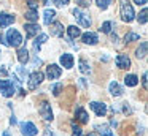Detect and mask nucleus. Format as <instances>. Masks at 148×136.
Returning <instances> with one entry per match:
<instances>
[{
	"label": "nucleus",
	"instance_id": "4be33fe9",
	"mask_svg": "<svg viewBox=\"0 0 148 136\" xmlns=\"http://www.w3.org/2000/svg\"><path fill=\"white\" fill-rule=\"evenodd\" d=\"M124 84L127 85V87H135V85L138 84V78L135 74H127L124 78Z\"/></svg>",
	"mask_w": 148,
	"mask_h": 136
},
{
	"label": "nucleus",
	"instance_id": "72a5a7b5",
	"mask_svg": "<svg viewBox=\"0 0 148 136\" xmlns=\"http://www.w3.org/2000/svg\"><path fill=\"white\" fill-rule=\"evenodd\" d=\"M27 3H29V8L30 9H37V8H38V2H37V0H27Z\"/></svg>",
	"mask_w": 148,
	"mask_h": 136
},
{
	"label": "nucleus",
	"instance_id": "c85d7f7f",
	"mask_svg": "<svg viewBox=\"0 0 148 136\" xmlns=\"http://www.w3.org/2000/svg\"><path fill=\"white\" fill-rule=\"evenodd\" d=\"M96 3H97V6H99V8L107 9V8H108V5L112 3V0H96Z\"/></svg>",
	"mask_w": 148,
	"mask_h": 136
},
{
	"label": "nucleus",
	"instance_id": "7c9ffc66",
	"mask_svg": "<svg viewBox=\"0 0 148 136\" xmlns=\"http://www.w3.org/2000/svg\"><path fill=\"white\" fill-rule=\"evenodd\" d=\"M80 71L81 73H89V65L86 60H80Z\"/></svg>",
	"mask_w": 148,
	"mask_h": 136
},
{
	"label": "nucleus",
	"instance_id": "dca6fc26",
	"mask_svg": "<svg viewBox=\"0 0 148 136\" xmlns=\"http://www.w3.org/2000/svg\"><path fill=\"white\" fill-rule=\"evenodd\" d=\"M18 60L23 65L27 63V60H29V51H27V47H19L18 49Z\"/></svg>",
	"mask_w": 148,
	"mask_h": 136
},
{
	"label": "nucleus",
	"instance_id": "c756f323",
	"mask_svg": "<svg viewBox=\"0 0 148 136\" xmlns=\"http://www.w3.org/2000/svg\"><path fill=\"white\" fill-rule=\"evenodd\" d=\"M16 73L21 76V81H26V78H29V73H27L26 70L23 68V66H19V68L16 70Z\"/></svg>",
	"mask_w": 148,
	"mask_h": 136
},
{
	"label": "nucleus",
	"instance_id": "4468645a",
	"mask_svg": "<svg viewBox=\"0 0 148 136\" xmlns=\"http://www.w3.org/2000/svg\"><path fill=\"white\" fill-rule=\"evenodd\" d=\"M73 62H75V59H73V55L72 54H62L61 55V65L64 66V68H72L73 66Z\"/></svg>",
	"mask_w": 148,
	"mask_h": 136
},
{
	"label": "nucleus",
	"instance_id": "ddd939ff",
	"mask_svg": "<svg viewBox=\"0 0 148 136\" xmlns=\"http://www.w3.org/2000/svg\"><path fill=\"white\" fill-rule=\"evenodd\" d=\"M14 22V16L8 13H0V27H8Z\"/></svg>",
	"mask_w": 148,
	"mask_h": 136
},
{
	"label": "nucleus",
	"instance_id": "2eb2a0df",
	"mask_svg": "<svg viewBox=\"0 0 148 136\" xmlns=\"http://www.w3.org/2000/svg\"><path fill=\"white\" fill-rule=\"evenodd\" d=\"M110 93L113 95V97H119V95H123V87L118 84L116 81H112L110 82V87H108Z\"/></svg>",
	"mask_w": 148,
	"mask_h": 136
},
{
	"label": "nucleus",
	"instance_id": "0eeeda50",
	"mask_svg": "<svg viewBox=\"0 0 148 136\" xmlns=\"http://www.w3.org/2000/svg\"><path fill=\"white\" fill-rule=\"evenodd\" d=\"M19 128H21V133H23L24 136H35L37 133H38L37 127L34 125L32 122H23L19 125Z\"/></svg>",
	"mask_w": 148,
	"mask_h": 136
},
{
	"label": "nucleus",
	"instance_id": "bb28decb",
	"mask_svg": "<svg viewBox=\"0 0 148 136\" xmlns=\"http://www.w3.org/2000/svg\"><path fill=\"white\" fill-rule=\"evenodd\" d=\"M97 130H99V133H100V136H115L112 133V130L108 128L107 125H102V127H97Z\"/></svg>",
	"mask_w": 148,
	"mask_h": 136
},
{
	"label": "nucleus",
	"instance_id": "412c9836",
	"mask_svg": "<svg viewBox=\"0 0 148 136\" xmlns=\"http://www.w3.org/2000/svg\"><path fill=\"white\" fill-rule=\"evenodd\" d=\"M67 33H69V37H70L72 40L81 37V30L77 27V25H70V27H67Z\"/></svg>",
	"mask_w": 148,
	"mask_h": 136
},
{
	"label": "nucleus",
	"instance_id": "1a4fd4ad",
	"mask_svg": "<svg viewBox=\"0 0 148 136\" xmlns=\"http://www.w3.org/2000/svg\"><path fill=\"white\" fill-rule=\"evenodd\" d=\"M91 106V109L96 112V116H99V117H103L107 114V104L105 103H99V101H92V103L89 104Z\"/></svg>",
	"mask_w": 148,
	"mask_h": 136
},
{
	"label": "nucleus",
	"instance_id": "473e14b6",
	"mask_svg": "<svg viewBox=\"0 0 148 136\" xmlns=\"http://www.w3.org/2000/svg\"><path fill=\"white\" fill-rule=\"evenodd\" d=\"M72 130H73V136H81V128L75 125V122H72Z\"/></svg>",
	"mask_w": 148,
	"mask_h": 136
},
{
	"label": "nucleus",
	"instance_id": "f03ea898",
	"mask_svg": "<svg viewBox=\"0 0 148 136\" xmlns=\"http://www.w3.org/2000/svg\"><path fill=\"white\" fill-rule=\"evenodd\" d=\"M7 44L13 47H19L23 44V37H21V33L16 28H10L7 32Z\"/></svg>",
	"mask_w": 148,
	"mask_h": 136
},
{
	"label": "nucleus",
	"instance_id": "ea45409f",
	"mask_svg": "<svg viewBox=\"0 0 148 136\" xmlns=\"http://www.w3.org/2000/svg\"><path fill=\"white\" fill-rule=\"evenodd\" d=\"M10 123H11V125H14V123H16V119H14V116L10 119Z\"/></svg>",
	"mask_w": 148,
	"mask_h": 136
},
{
	"label": "nucleus",
	"instance_id": "aec40b11",
	"mask_svg": "<svg viewBox=\"0 0 148 136\" xmlns=\"http://www.w3.org/2000/svg\"><path fill=\"white\" fill-rule=\"evenodd\" d=\"M46 40H48V35L40 33V37L37 38L35 41H34V51H35V52H38V51H40V47H42V44L45 43Z\"/></svg>",
	"mask_w": 148,
	"mask_h": 136
},
{
	"label": "nucleus",
	"instance_id": "f257e3e1",
	"mask_svg": "<svg viewBox=\"0 0 148 136\" xmlns=\"http://www.w3.org/2000/svg\"><path fill=\"white\" fill-rule=\"evenodd\" d=\"M119 11H121V18L124 22H131L135 19L134 8H132V3L129 0H121V3H119Z\"/></svg>",
	"mask_w": 148,
	"mask_h": 136
},
{
	"label": "nucleus",
	"instance_id": "4c0bfd02",
	"mask_svg": "<svg viewBox=\"0 0 148 136\" xmlns=\"http://www.w3.org/2000/svg\"><path fill=\"white\" fill-rule=\"evenodd\" d=\"M134 3H137V5H147V0H134Z\"/></svg>",
	"mask_w": 148,
	"mask_h": 136
},
{
	"label": "nucleus",
	"instance_id": "a19ab883",
	"mask_svg": "<svg viewBox=\"0 0 148 136\" xmlns=\"http://www.w3.org/2000/svg\"><path fill=\"white\" fill-rule=\"evenodd\" d=\"M2 136H11V135H10V131H3V135H2Z\"/></svg>",
	"mask_w": 148,
	"mask_h": 136
},
{
	"label": "nucleus",
	"instance_id": "a878e982",
	"mask_svg": "<svg viewBox=\"0 0 148 136\" xmlns=\"http://www.w3.org/2000/svg\"><path fill=\"white\" fill-rule=\"evenodd\" d=\"M148 11H147V8H143L140 11V14L137 16V21H138V24H147V21H148Z\"/></svg>",
	"mask_w": 148,
	"mask_h": 136
},
{
	"label": "nucleus",
	"instance_id": "5701e85b",
	"mask_svg": "<svg viewBox=\"0 0 148 136\" xmlns=\"http://www.w3.org/2000/svg\"><path fill=\"white\" fill-rule=\"evenodd\" d=\"M26 19L30 21L32 24H35V22L38 21V11H37V9H29V11L26 13Z\"/></svg>",
	"mask_w": 148,
	"mask_h": 136
},
{
	"label": "nucleus",
	"instance_id": "b1692460",
	"mask_svg": "<svg viewBox=\"0 0 148 136\" xmlns=\"http://www.w3.org/2000/svg\"><path fill=\"white\" fill-rule=\"evenodd\" d=\"M147 47H148L147 41H143V43L140 44V47L135 51V55H137V59H143V57L147 55Z\"/></svg>",
	"mask_w": 148,
	"mask_h": 136
},
{
	"label": "nucleus",
	"instance_id": "c9c22d12",
	"mask_svg": "<svg viewBox=\"0 0 148 136\" xmlns=\"http://www.w3.org/2000/svg\"><path fill=\"white\" fill-rule=\"evenodd\" d=\"M77 3L80 6H88V5H89V0H77Z\"/></svg>",
	"mask_w": 148,
	"mask_h": 136
},
{
	"label": "nucleus",
	"instance_id": "393cba45",
	"mask_svg": "<svg viewBox=\"0 0 148 136\" xmlns=\"http://www.w3.org/2000/svg\"><path fill=\"white\" fill-rule=\"evenodd\" d=\"M137 40H140V35L135 33V32H129V33H126V37H124L126 43H132V41H137Z\"/></svg>",
	"mask_w": 148,
	"mask_h": 136
},
{
	"label": "nucleus",
	"instance_id": "423d86ee",
	"mask_svg": "<svg viewBox=\"0 0 148 136\" xmlns=\"http://www.w3.org/2000/svg\"><path fill=\"white\" fill-rule=\"evenodd\" d=\"M38 112H40V116L43 117L45 120H53V111H51V104L48 103V101H42L40 103V106H38Z\"/></svg>",
	"mask_w": 148,
	"mask_h": 136
},
{
	"label": "nucleus",
	"instance_id": "79ce46f5",
	"mask_svg": "<svg viewBox=\"0 0 148 136\" xmlns=\"http://www.w3.org/2000/svg\"><path fill=\"white\" fill-rule=\"evenodd\" d=\"M88 136H97V135H94V133H89V135H88Z\"/></svg>",
	"mask_w": 148,
	"mask_h": 136
},
{
	"label": "nucleus",
	"instance_id": "37998d69",
	"mask_svg": "<svg viewBox=\"0 0 148 136\" xmlns=\"http://www.w3.org/2000/svg\"><path fill=\"white\" fill-rule=\"evenodd\" d=\"M0 54H2V52H0Z\"/></svg>",
	"mask_w": 148,
	"mask_h": 136
},
{
	"label": "nucleus",
	"instance_id": "20e7f679",
	"mask_svg": "<svg viewBox=\"0 0 148 136\" xmlns=\"http://www.w3.org/2000/svg\"><path fill=\"white\" fill-rule=\"evenodd\" d=\"M73 18L77 19V22L81 25V27H89L91 25V18L88 13L81 11L80 8H75L73 9Z\"/></svg>",
	"mask_w": 148,
	"mask_h": 136
},
{
	"label": "nucleus",
	"instance_id": "6ab92c4d",
	"mask_svg": "<svg viewBox=\"0 0 148 136\" xmlns=\"http://www.w3.org/2000/svg\"><path fill=\"white\" fill-rule=\"evenodd\" d=\"M75 116H77V119L80 120L81 123H88V122H89V116H88V112L83 109V108H78V109L75 111Z\"/></svg>",
	"mask_w": 148,
	"mask_h": 136
},
{
	"label": "nucleus",
	"instance_id": "e433bc0d",
	"mask_svg": "<svg viewBox=\"0 0 148 136\" xmlns=\"http://www.w3.org/2000/svg\"><path fill=\"white\" fill-rule=\"evenodd\" d=\"M142 84H143L145 89H147V73H143V76H142Z\"/></svg>",
	"mask_w": 148,
	"mask_h": 136
},
{
	"label": "nucleus",
	"instance_id": "cd10ccee",
	"mask_svg": "<svg viewBox=\"0 0 148 136\" xmlns=\"http://www.w3.org/2000/svg\"><path fill=\"white\" fill-rule=\"evenodd\" d=\"M113 22L112 21H107V22H103L102 24V27H100V32H103V33H110L112 32V27H113Z\"/></svg>",
	"mask_w": 148,
	"mask_h": 136
},
{
	"label": "nucleus",
	"instance_id": "9d476101",
	"mask_svg": "<svg viewBox=\"0 0 148 136\" xmlns=\"http://www.w3.org/2000/svg\"><path fill=\"white\" fill-rule=\"evenodd\" d=\"M116 66L121 70H126L131 66V59H129L127 55H124V54H119L118 57H116Z\"/></svg>",
	"mask_w": 148,
	"mask_h": 136
},
{
	"label": "nucleus",
	"instance_id": "f3484780",
	"mask_svg": "<svg viewBox=\"0 0 148 136\" xmlns=\"http://www.w3.org/2000/svg\"><path fill=\"white\" fill-rule=\"evenodd\" d=\"M54 18H56V11H54V9L46 8L45 13H43V21H45V24L46 25H51V22L54 21Z\"/></svg>",
	"mask_w": 148,
	"mask_h": 136
},
{
	"label": "nucleus",
	"instance_id": "a211bd4d",
	"mask_svg": "<svg viewBox=\"0 0 148 136\" xmlns=\"http://www.w3.org/2000/svg\"><path fill=\"white\" fill-rule=\"evenodd\" d=\"M51 35L53 37H62V35H64V25H62L61 22L51 24Z\"/></svg>",
	"mask_w": 148,
	"mask_h": 136
},
{
	"label": "nucleus",
	"instance_id": "39448f33",
	"mask_svg": "<svg viewBox=\"0 0 148 136\" xmlns=\"http://www.w3.org/2000/svg\"><path fill=\"white\" fill-rule=\"evenodd\" d=\"M0 93L3 97H13L14 95V84L8 79H0Z\"/></svg>",
	"mask_w": 148,
	"mask_h": 136
},
{
	"label": "nucleus",
	"instance_id": "f704fd0d",
	"mask_svg": "<svg viewBox=\"0 0 148 136\" xmlns=\"http://www.w3.org/2000/svg\"><path fill=\"white\" fill-rule=\"evenodd\" d=\"M53 2H54L58 6H65L69 3V0H53Z\"/></svg>",
	"mask_w": 148,
	"mask_h": 136
},
{
	"label": "nucleus",
	"instance_id": "7ed1b4c3",
	"mask_svg": "<svg viewBox=\"0 0 148 136\" xmlns=\"http://www.w3.org/2000/svg\"><path fill=\"white\" fill-rule=\"evenodd\" d=\"M43 78H45V76H43L42 71L30 73V74H29V81H27V87H29V90H35V89L43 82Z\"/></svg>",
	"mask_w": 148,
	"mask_h": 136
},
{
	"label": "nucleus",
	"instance_id": "9b49d317",
	"mask_svg": "<svg viewBox=\"0 0 148 136\" xmlns=\"http://www.w3.org/2000/svg\"><path fill=\"white\" fill-rule=\"evenodd\" d=\"M24 30H26V38H34L35 35H38L40 25H37V24H26V25H24Z\"/></svg>",
	"mask_w": 148,
	"mask_h": 136
},
{
	"label": "nucleus",
	"instance_id": "2f4dec72",
	"mask_svg": "<svg viewBox=\"0 0 148 136\" xmlns=\"http://www.w3.org/2000/svg\"><path fill=\"white\" fill-rule=\"evenodd\" d=\"M62 89H64V85H62V84H56L54 87H53V95H54V97H59V93H61Z\"/></svg>",
	"mask_w": 148,
	"mask_h": 136
},
{
	"label": "nucleus",
	"instance_id": "58836bf2",
	"mask_svg": "<svg viewBox=\"0 0 148 136\" xmlns=\"http://www.w3.org/2000/svg\"><path fill=\"white\" fill-rule=\"evenodd\" d=\"M0 43H2V44H7V41H5V38L2 37V35H0ZM7 46H8V44H7Z\"/></svg>",
	"mask_w": 148,
	"mask_h": 136
},
{
	"label": "nucleus",
	"instance_id": "6e6552de",
	"mask_svg": "<svg viewBox=\"0 0 148 136\" xmlns=\"http://www.w3.org/2000/svg\"><path fill=\"white\" fill-rule=\"evenodd\" d=\"M61 74H62V70L59 65L51 63L49 66H46V76H48V79H58Z\"/></svg>",
	"mask_w": 148,
	"mask_h": 136
},
{
	"label": "nucleus",
	"instance_id": "f8f14e48",
	"mask_svg": "<svg viewBox=\"0 0 148 136\" xmlns=\"http://www.w3.org/2000/svg\"><path fill=\"white\" fill-rule=\"evenodd\" d=\"M81 40H83L84 44H97L99 38H97V35L94 32H86V33L81 35Z\"/></svg>",
	"mask_w": 148,
	"mask_h": 136
}]
</instances>
